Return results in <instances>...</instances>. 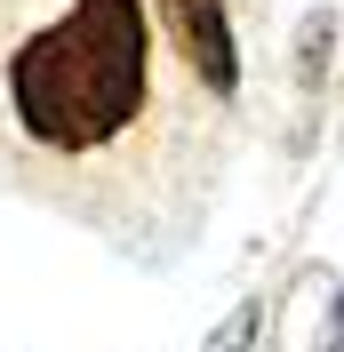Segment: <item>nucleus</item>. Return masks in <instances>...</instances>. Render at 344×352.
<instances>
[{
	"instance_id": "obj_1",
	"label": "nucleus",
	"mask_w": 344,
	"mask_h": 352,
	"mask_svg": "<svg viewBox=\"0 0 344 352\" xmlns=\"http://www.w3.org/2000/svg\"><path fill=\"white\" fill-rule=\"evenodd\" d=\"M144 0H0V184L152 248L208 200L233 153Z\"/></svg>"
},
{
	"instance_id": "obj_2",
	"label": "nucleus",
	"mask_w": 344,
	"mask_h": 352,
	"mask_svg": "<svg viewBox=\"0 0 344 352\" xmlns=\"http://www.w3.org/2000/svg\"><path fill=\"white\" fill-rule=\"evenodd\" d=\"M257 329H264V296H248V305H233V320H224L200 352H248V344H257Z\"/></svg>"
}]
</instances>
